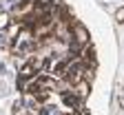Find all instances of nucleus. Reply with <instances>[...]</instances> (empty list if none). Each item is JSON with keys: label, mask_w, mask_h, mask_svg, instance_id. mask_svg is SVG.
<instances>
[{"label": "nucleus", "mask_w": 124, "mask_h": 115, "mask_svg": "<svg viewBox=\"0 0 124 115\" xmlns=\"http://www.w3.org/2000/svg\"><path fill=\"white\" fill-rule=\"evenodd\" d=\"M95 58L62 0H0L5 115H84Z\"/></svg>", "instance_id": "f257e3e1"}]
</instances>
